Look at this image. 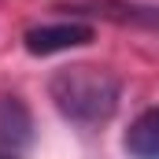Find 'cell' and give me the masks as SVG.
Returning <instances> with one entry per match:
<instances>
[{"label":"cell","mask_w":159,"mask_h":159,"mask_svg":"<svg viewBox=\"0 0 159 159\" xmlns=\"http://www.w3.org/2000/svg\"><path fill=\"white\" fill-rule=\"evenodd\" d=\"M48 96L63 119L78 126H100L119 111L122 85L111 70L93 67V63H70L59 67L48 78Z\"/></svg>","instance_id":"cell-1"},{"label":"cell","mask_w":159,"mask_h":159,"mask_svg":"<svg viewBox=\"0 0 159 159\" xmlns=\"http://www.w3.org/2000/svg\"><path fill=\"white\" fill-rule=\"evenodd\" d=\"M93 41V26L85 22H44V26H30L22 34V44L30 56H56L67 48H81Z\"/></svg>","instance_id":"cell-2"},{"label":"cell","mask_w":159,"mask_h":159,"mask_svg":"<svg viewBox=\"0 0 159 159\" xmlns=\"http://www.w3.org/2000/svg\"><path fill=\"white\" fill-rule=\"evenodd\" d=\"M63 11H74V15H100V19L119 22V26L159 30V7H152V4H133V0H78V4H63Z\"/></svg>","instance_id":"cell-3"},{"label":"cell","mask_w":159,"mask_h":159,"mask_svg":"<svg viewBox=\"0 0 159 159\" xmlns=\"http://www.w3.org/2000/svg\"><path fill=\"white\" fill-rule=\"evenodd\" d=\"M34 141V119L19 96H0V144L4 148H26Z\"/></svg>","instance_id":"cell-4"},{"label":"cell","mask_w":159,"mask_h":159,"mask_svg":"<svg viewBox=\"0 0 159 159\" xmlns=\"http://www.w3.org/2000/svg\"><path fill=\"white\" fill-rule=\"evenodd\" d=\"M126 152L133 159H159V104L141 111L126 129Z\"/></svg>","instance_id":"cell-5"},{"label":"cell","mask_w":159,"mask_h":159,"mask_svg":"<svg viewBox=\"0 0 159 159\" xmlns=\"http://www.w3.org/2000/svg\"><path fill=\"white\" fill-rule=\"evenodd\" d=\"M0 159H7V156H0Z\"/></svg>","instance_id":"cell-6"}]
</instances>
